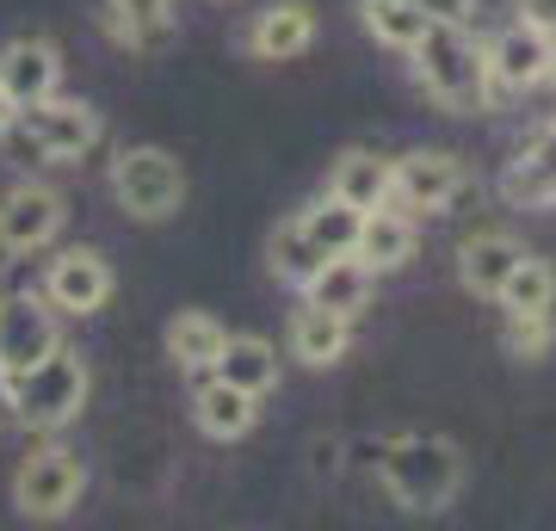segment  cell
Returning <instances> with one entry per match:
<instances>
[{
  "label": "cell",
  "mask_w": 556,
  "mask_h": 531,
  "mask_svg": "<svg viewBox=\"0 0 556 531\" xmlns=\"http://www.w3.org/2000/svg\"><path fill=\"white\" fill-rule=\"evenodd\" d=\"M378 476L402 513H445L464 489V445L445 433H402L378 452Z\"/></svg>",
  "instance_id": "6da1fadb"
},
{
  "label": "cell",
  "mask_w": 556,
  "mask_h": 531,
  "mask_svg": "<svg viewBox=\"0 0 556 531\" xmlns=\"http://www.w3.org/2000/svg\"><path fill=\"white\" fill-rule=\"evenodd\" d=\"M415 62V80L420 93L439 99L445 112H489V99H495V80H489V56H482V43L464 31V25H427V38L408 50Z\"/></svg>",
  "instance_id": "7a4b0ae2"
},
{
  "label": "cell",
  "mask_w": 556,
  "mask_h": 531,
  "mask_svg": "<svg viewBox=\"0 0 556 531\" xmlns=\"http://www.w3.org/2000/svg\"><path fill=\"white\" fill-rule=\"evenodd\" d=\"M87 390H93V371L75 346H56L50 358H38L31 371L7 377V408L20 414V427L31 433H62L80 408H87Z\"/></svg>",
  "instance_id": "3957f363"
},
{
  "label": "cell",
  "mask_w": 556,
  "mask_h": 531,
  "mask_svg": "<svg viewBox=\"0 0 556 531\" xmlns=\"http://www.w3.org/2000/svg\"><path fill=\"white\" fill-rule=\"evenodd\" d=\"M112 198H118L124 217L137 223H167L186 204V167L174 149L161 142H130L112 155Z\"/></svg>",
  "instance_id": "277c9868"
},
{
  "label": "cell",
  "mask_w": 556,
  "mask_h": 531,
  "mask_svg": "<svg viewBox=\"0 0 556 531\" xmlns=\"http://www.w3.org/2000/svg\"><path fill=\"white\" fill-rule=\"evenodd\" d=\"M105 137V118L87 105V99H38V105H25L20 124L7 130L0 142H20L31 161H87L100 149Z\"/></svg>",
  "instance_id": "5b68a950"
},
{
  "label": "cell",
  "mask_w": 556,
  "mask_h": 531,
  "mask_svg": "<svg viewBox=\"0 0 556 531\" xmlns=\"http://www.w3.org/2000/svg\"><path fill=\"white\" fill-rule=\"evenodd\" d=\"M80 494H87V464L68 445H38L13 470V513L20 519H38V526L68 519L80 507Z\"/></svg>",
  "instance_id": "8992f818"
},
{
  "label": "cell",
  "mask_w": 556,
  "mask_h": 531,
  "mask_svg": "<svg viewBox=\"0 0 556 531\" xmlns=\"http://www.w3.org/2000/svg\"><path fill=\"white\" fill-rule=\"evenodd\" d=\"M68 223V198L43 179H13L0 192V254H43Z\"/></svg>",
  "instance_id": "52a82bcc"
},
{
  "label": "cell",
  "mask_w": 556,
  "mask_h": 531,
  "mask_svg": "<svg viewBox=\"0 0 556 531\" xmlns=\"http://www.w3.org/2000/svg\"><path fill=\"white\" fill-rule=\"evenodd\" d=\"M482 56H489L495 93H532V87H544L551 68H556V38L532 20H514L507 31H495V38L482 43Z\"/></svg>",
  "instance_id": "ba28073f"
},
{
  "label": "cell",
  "mask_w": 556,
  "mask_h": 531,
  "mask_svg": "<svg viewBox=\"0 0 556 531\" xmlns=\"http://www.w3.org/2000/svg\"><path fill=\"white\" fill-rule=\"evenodd\" d=\"M56 346H62V328L50 296H0V371L20 377Z\"/></svg>",
  "instance_id": "9c48e42d"
},
{
  "label": "cell",
  "mask_w": 556,
  "mask_h": 531,
  "mask_svg": "<svg viewBox=\"0 0 556 531\" xmlns=\"http://www.w3.org/2000/svg\"><path fill=\"white\" fill-rule=\"evenodd\" d=\"M112 291H118V278H112V260L100 248H62L43 266V296L56 303V315H100Z\"/></svg>",
  "instance_id": "30bf717a"
},
{
  "label": "cell",
  "mask_w": 556,
  "mask_h": 531,
  "mask_svg": "<svg viewBox=\"0 0 556 531\" xmlns=\"http://www.w3.org/2000/svg\"><path fill=\"white\" fill-rule=\"evenodd\" d=\"M470 186V174H464V161L452 155V149H408V155L396 161V179H390V204H402L408 217L415 211H445L457 192Z\"/></svg>",
  "instance_id": "8fae6325"
},
{
  "label": "cell",
  "mask_w": 556,
  "mask_h": 531,
  "mask_svg": "<svg viewBox=\"0 0 556 531\" xmlns=\"http://www.w3.org/2000/svg\"><path fill=\"white\" fill-rule=\"evenodd\" d=\"M316 43V7L309 0H273L248 25V56L260 62H298Z\"/></svg>",
  "instance_id": "7c38bea8"
},
{
  "label": "cell",
  "mask_w": 556,
  "mask_h": 531,
  "mask_svg": "<svg viewBox=\"0 0 556 531\" xmlns=\"http://www.w3.org/2000/svg\"><path fill=\"white\" fill-rule=\"evenodd\" d=\"M519 260H526V241L519 236H507V229H477V236L457 248V285L470 296H489L495 303Z\"/></svg>",
  "instance_id": "4fadbf2b"
},
{
  "label": "cell",
  "mask_w": 556,
  "mask_h": 531,
  "mask_svg": "<svg viewBox=\"0 0 556 531\" xmlns=\"http://www.w3.org/2000/svg\"><path fill=\"white\" fill-rule=\"evenodd\" d=\"M0 87L20 99V112L50 99L62 87V50L50 38H13L0 50Z\"/></svg>",
  "instance_id": "5bb4252c"
},
{
  "label": "cell",
  "mask_w": 556,
  "mask_h": 531,
  "mask_svg": "<svg viewBox=\"0 0 556 531\" xmlns=\"http://www.w3.org/2000/svg\"><path fill=\"white\" fill-rule=\"evenodd\" d=\"M192 420H199L204 439H217V445H229V439H248L260 420V395L236 390L229 377H204L199 390H192Z\"/></svg>",
  "instance_id": "9a60e30c"
},
{
  "label": "cell",
  "mask_w": 556,
  "mask_h": 531,
  "mask_svg": "<svg viewBox=\"0 0 556 531\" xmlns=\"http://www.w3.org/2000/svg\"><path fill=\"white\" fill-rule=\"evenodd\" d=\"M285 346H291V358H303V365L328 371V365H340V358H346V346H353V315L321 309V303H309V296H303V309L291 315V334H285Z\"/></svg>",
  "instance_id": "2e32d148"
},
{
  "label": "cell",
  "mask_w": 556,
  "mask_h": 531,
  "mask_svg": "<svg viewBox=\"0 0 556 531\" xmlns=\"http://www.w3.org/2000/svg\"><path fill=\"white\" fill-rule=\"evenodd\" d=\"M100 20L124 50H142V56H161L174 43V0H105Z\"/></svg>",
  "instance_id": "e0dca14e"
},
{
  "label": "cell",
  "mask_w": 556,
  "mask_h": 531,
  "mask_svg": "<svg viewBox=\"0 0 556 531\" xmlns=\"http://www.w3.org/2000/svg\"><path fill=\"white\" fill-rule=\"evenodd\" d=\"M415 217L408 211H390V204H378V211H365V229H358V248L353 254L371 266V273H402L408 260H415Z\"/></svg>",
  "instance_id": "ac0fdd59"
},
{
  "label": "cell",
  "mask_w": 556,
  "mask_h": 531,
  "mask_svg": "<svg viewBox=\"0 0 556 531\" xmlns=\"http://www.w3.org/2000/svg\"><path fill=\"white\" fill-rule=\"evenodd\" d=\"M390 179H396V161L378 155V149H346L334 161V174H328V192L358 204V211H378L390 204Z\"/></svg>",
  "instance_id": "d6986e66"
},
{
  "label": "cell",
  "mask_w": 556,
  "mask_h": 531,
  "mask_svg": "<svg viewBox=\"0 0 556 531\" xmlns=\"http://www.w3.org/2000/svg\"><path fill=\"white\" fill-rule=\"evenodd\" d=\"M167 358H174L179 371H217L223 358V340H229V328H223L211 309H179L174 321H167Z\"/></svg>",
  "instance_id": "ffe728a7"
},
{
  "label": "cell",
  "mask_w": 556,
  "mask_h": 531,
  "mask_svg": "<svg viewBox=\"0 0 556 531\" xmlns=\"http://www.w3.org/2000/svg\"><path fill=\"white\" fill-rule=\"evenodd\" d=\"M371 285H378V273L365 266L358 254H328L321 260V273L309 278V303H321V309H340V315H358L365 303H371Z\"/></svg>",
  "instance_id": "44dd1931"
},
{
  "label": "cell",
  "mask_w": 556,
  "mask_h": 531,
  "mask_svg": "<svg viewBox=\"0 0 556 531\" xmlns=\"http://www.w3.org/2000/svg\"><path fill=\"white\" fill-rule=\"evenodd\" d=\"M501 192L514 198V204H556V124H544L532 137V149L507 167Z\"/></svg>",
  "instance_id": "7402d4cb"
},
{
  "label": "cell",
  "mask_w": 556,
  "mask_h": 531,
  "mask_svg": "<svg viewBox=\"0 0 556 531\" xmlns=\"http://www.w3.org/2000/svg\"><path fill=\"white\" fill-rule=\"evenodd\" d=\"M321 248L309 241V229H303V217H285L266 236V266H273V278L278 285H291V291H309V278L321 273Z\"/></svg>",
  "instance_id": "603a6c76"
},
{
  "label": "cell",
  "mask_w": 556,
  "mask_h": 531,
  "mask_svg": "<svg viewBox=\"0 0 556 531\" xmlns=\"http://www.w3.org/2000/svg\"><path fill=\"white\" fill-rule=\"evenodd\" d=\"M217 377H229L248 395H266L278 383V346L266 334H229L217 358Z\"/></svg>",
  "instance_id": "cb8c5ba5"
},
{
  "label": "cell",
  "mask_w": 556,
  "mask_h": 531,
  "mask_svg": "<svg viewBox=\"0 0 556 531\" xmlns=\"http://www.w3.org/2000/svg\"><path fill=\"white\" fill-rule=\"evenodd\" d=\"M358 25H365L383 50H415L433 20H427L420 0H358Z\"/></svg>",
  "instance_id": "d4e9b609"
},
{
  "label": "cell",
  "mask_w": 556,
  "mask_h": 531,
  "mask_svg": "<svg viewBox=\"0 0 556 531\" xmlns=\"http://www.w3.org/2000/svg\"><path fill=\"white\" fill-rule=\"evenodd\" d=\"M298 217H303V229H309V241H316L321 254H353L358 229H365V211L346 204V198H334V192H321L316 204H303Z\"/></svg>",
  "instance_id": "484cf974"
},
{
  "label": "cell",
  "mask_w": 556,
  "mask_h": 531,
  "mask_svg": "<svg viewBox=\"0 0 556 531\" xmlns=\"http://www.w3.org/2000/svg\"><path fill=\"white\" fill-rule=\"evenodd\" d=\"M507 315H538V309H551L556 303V266L551 260H538V254H526L514 266V278L501 285V296H495Z\"/></svg>",
  "instance_id": "4316f807"
},
{
  "label": "cell",
  "mask_w": 556,
  "mask_h": 531,
  "mask_svg": "<svg viewBox=\"0 0 556 531\" xmlns=\"http://www.w3.org/2000/svg\"><path fill=\"white\" fill-rule=\"evenodd\" d=\"M507 353L514 358H544L556 346V321H551V309H538V315H507Z\"/></svg>",
  "instance_id": "83f0119b"
},
{
  "label": "cell",
  "mask_w": 556,
  "mask_h": 531,
  "mask_svg": "<svg viewBox=\"0 0 556 531\" xmlns=\"http://www.w3.org/2000/svg\"><path fill=\"white\" fill-rule=\"evenodd\" d=\"M420 7H427V20H439V25H464L477 0H420Z\"/></svg>",
  "instance_id": "f1b7e54d"
},
{
  "label": "cell",
  "mask_w": 556,
  "mask_h": 531,
  "mask_svg": "<svg viewBox=\"0 0 556 531\" xmlns=\"http://www.w3.org/2000/svg\"><path fill=\"white\" fill-rule=\"evenodd\" d=\"M519 13H526L532 25H544V31L556 38V0H519Z\"/></svg>",
  "instance_id": "f546056e"
},
{
  "label": "cell",
  "mask_w": 556,
  "mask_h": 531,
  "mask_svg": "<svg viewBox=\"0 0 556 531\" xmlns=\"http://www.w3.org/2000/svg\"><path fill=\"white\" fill-rule=\"evenodd\" d=\"M13 124H20V99H13V93H7V87H0V137H7Z\"/></svg>",
  "instance_id": "4dcf8cb0"
},
{
  "label": "cell",
  "mask_w": 556,
  "mask_h": 531,
  "mask_svg": "<svg viewBox=\"0 0 556 531\" xmlns=\"http://www.w3.org/2000/svg\"><path fill=\"white\" fill-rule=\"evenodd\" d=\"M0 390H7V371H0Z\"/></svg>",
  "instance_id": "1f68e13d"
},
{
  "label": "cell",
  "mask_w": 556,
  "mask_h": 531,
  "mask_svg": "<svg viewBox=\"0 0 556 531\" xmlns=\"http://www.w3.org/2000/svg\"><path fill=\"white\" fill-rule=\"evenodd\" d=\"M551 80H556V68H551Z\"/></svg>",
  "instance_id": "d6a6232c"
}]
</instances>
